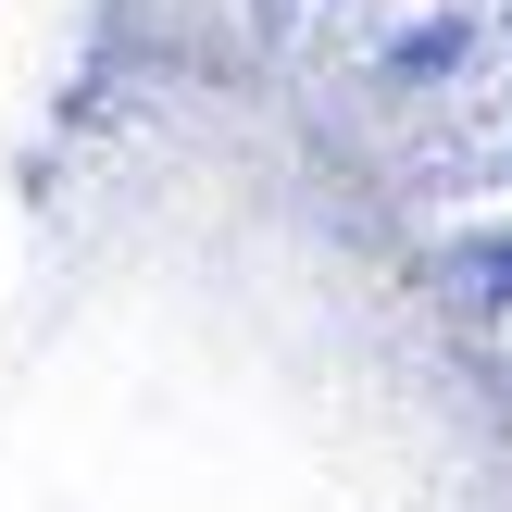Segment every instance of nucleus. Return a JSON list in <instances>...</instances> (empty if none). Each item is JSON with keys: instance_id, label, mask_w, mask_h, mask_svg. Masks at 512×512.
Wrapping results in <instances>:
<instances>
[]
</instances>
